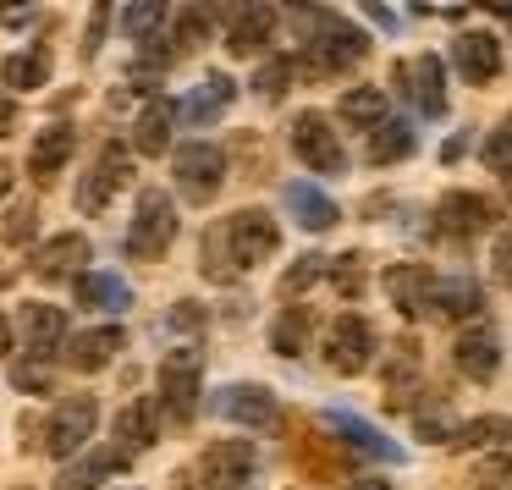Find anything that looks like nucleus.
Segmentation results:
<instances>
[{
	"label": "nucleus",
	"instance_id": "1",
	"mask_svg": "<svg viewBox=\"0 0 512 490\" xmlns=\"http://www.w3.org/2000/svg\"><path fill=\"white\" fill-rule=\"evenodd\" d=\"M281 248V226L270 210H237L226 221H215L199 243V270L210 281H237L243 270L265 265Z\"/></svg>",
	"mask_w": 512,
	"mask_h": 490
},
{
	"label": "nucleus",
	"instance_id": "2",
	"mask_svg": "<svg viewBox=\"0 0 512 490\" xmlns=\"http://www.w3.org/2000/svg\"><path fill=\"white\" fill-rule=\"evenodd\" d=\"M171 243H177V199L160 188H144L133 204V226H127V259L155 265Z\"/></svg>",
	"mask_w": 512,
	"mask_h": 490
},
{
	"label": "nucleus",
	"instance_id": "3",
	"mask_svg": "<svg viewBox=\"0 0 512 490\" xmlns=\"http://www.w3.org/2000/svg\"><path fill=\"white\" fill-rule=\"evenodd\" d=\"M199 397H204V353L199 347H177L160 358V413L171 424H193L199 419Z\"/></svg>",
	"mask_w": 512,
	"mask_h": 490
},
{
	"label": "nucleus",
	"instance_id": "4",
	"mask_svg": "<svg viewBox=\"0 0 512 490\" xmlns=\"http://www.w3.org/2000/svg\"><path fill=\"white\" fill-rule=\"evenodd\" d=\"M369 56V39L364 28L342 23V17H314V39L303 45L298 67L314 72V78H331V72H347L353 61Z\"/></svg>",
	"mask_w": 512,
	"mask_h": 490
},
{
	"label": "nucleus",
	"instance_id": "5",
	"mask_svg": "<svg viewBox=\"0 0 512 490\" xmlns=\"http://www.w3.org/2000/svg\"><path fill=\"white\" fill-rule=\"evenodd\" d=\"M171 177H177V193L188 204H215V193L226 188V149L210 138H188L171 155Z\"/></svg>",
	"mask_w": 512,
	"mask_h": 490
},
{
	"label": "nucleus",
	"instance_id": "6",
	"mask_svg": "<svg viewBox=\"0 0 512 490\" xmlns=\"http://www.w3.org/2000/svg\"><path fill=\"white\" fill-rule=\"evenodd\" d=\"M287 144H292V155H298L309 171H320V177H342V171H347V149H342L336 122L325 111H298V116H292Z\"/></svg>",
	"mask_w": 512,
	"mask_h": 490
},
{
	"label": "nucleus",
	"instance_id": "7",
	"mask_svg": "<svg viewBox=\"0 0 512 490\" xmlns=\"http://www.w3.org/2000/svg\"><path fill=\"white\" fill-rule=\"evenodd\" d=\"M94 424H100V402H94L89 391H72V397H61L56 413L45 419V452L61 457V463H72V457H78L83 446L94 441Z\"/></svg>",
	"mask_w": 512,
	"mask_h": 490
},
{
	"label": "nucleus",
	"instance_id": "8",
	"mask_svg": "<svg viewBox=\"0 0 512 490\" xmlns=\"http://www.w3.org/2000/svg\"><path fill=\"white\" fill-rule=\"evenodd\" d=\"M490 226H496V204H490L485 193L452 188V193H441V204H435V237H446V243H474V237H485Z\"/></svg>",
	"mask_w": 512,
	"mask_h": 490
},
{
	"label": "nucleus",
	"instance_id": "9",
	"mask_svg": "<svg viewBox=\"0 0 512 490\" xmlns=\"http://www.w3.org/2000/svg\"><path fill=\"white\" fill-rule=\"evenodd\" d=\"M127 182H133V149L105 144L100 155H94V166L83 171V182H78V210L83 215H100L105 204L127 188Z\"/></svg>",
	"mask_w": 512,
	"mask_h": 490
},
{
	"label": "nucleus",
	"instance_id": "10",
	"mask_svg": "<svg viewBox=\"0 0 512 490\" xmlns=\"http://www.w3.org/2000/svg\"><path fill=\"white\" fill-rule=\"evenodd\" d=\"M254 468H259L254 441H210L199 457V485L204 490H248Z\"/></svg>",
	"mask_w": 512,
	"mask_h": 490
},
{
	"label": "nucleus",
	"instance_id": "11",
	"mask_svg": "<svg viewBox=\"0 0 512 490\" xmlns=\"http://www.w3.org/2000/svg\"><path fill=\"white\" fill-rule=\"evenodd\" d=\"M369 358H375V331H369L364 314H336L331 331H325V364L336 375H364Z\"/></svg>",
	"mask_w": 512,
	"mask_h": 490
},
{
	"label": "nucleus",
	"instance_id": "12",
	"mask_svg": "<svg viewBox=\"0 0 512 490\" xmlns=\"http://www.w3.org/2000/svg\"><path fill=\"white\" fill-rule=\"evenodd\" d=\"M452 364H457V375H468L474 386L496 380V369H501V331L490 320H468L463 331H457V342H452Z\"/></svg>",
	"mask_w": 512,
	"mask_h": 490
},
{
	"label": "nucleus",
	"instance_id": "13",
	"mask_svg": "<svg viewBox=\"0 0 512 490\" xmlns=\"http://www.w3.org/2000/svg\"><path fill=\"white\" fill-rule=\"evenodd\" d=\"M210 408L221 413V419H232V424H248V430H270V424L281 419L276 391H270V386H254V380H232V386H221Z\"/></svg>",
	"mask_w": 512,
	"mask_h": 490
},
{
	"label": "nucleus",
	"instance_id": "14",
	"mask_svg": "<svg viewBox=\"0 0 512 490\" xmlns=\"http://www.w3.org/2000/svg\"><path fill=\"white\" fill-rule=\"evenodd\" d=\"M89 259H94L89 237H83V232H61V237H50V243H39L28 265H34L39 281H78L83 270H89Z\"/></svg>",
	"mask_w": 512,
	"mask_h": 490
},
{
	"label": "nucleus",
	"instance_id": "15",
	"mask_svg": "<svg viewBox=\"0 0 512 490\" xmlns=\"http://www.w3.org/2000/svg\"><path fill=\"white\" fill-rule=\"evenodd\" d=\"M380 287H386L391 309H397L402 320H424V314H430V298H435V270L430 265H391L386 276H380Z\"/></svg>",
	"mask_w": 512,
	"mask_h": 490
},
{
	"label": "nucleus",
	"instance_id": "16",
	"mask_svg": "<svg viewBox=\"0 0 512 490\" xmlns=\"http://www.w3.org/2000/svg\"><path fill=\"white\" fill-rule=\"evenodd\" d=\"M276 34V6L265 0H248V6H232L226 12V50L232 56H259Z\"/></svg>",
	"mask_w": 512,
	"mask_h": 490
},
{
	"label": "nucleus",
	"instance_id": "17",
	"mask_svg": "<svg viewBox=\"0 0 512 490\" xmlns=\"http://www.w3.org/2000/svg\"><path fill=\"white\" fill-rule=\"evenodd\" d=\"M320 430L353 441L364 457H380V463H402V457H408L397 441H386V430H375L369 419H358V413H347V408H325V413H320Z\"/></svg>",
	"mask_w": 512,
	"mask_h": 490
},
{
	"label": "nucleus",
	"instance_id": "18",
	"mask_svg": "<svg viewBox=\"0 0 512 490\" xmlns=\"http://www.w3.org/2000/svg\"><path fill=\"white\" fill-rule=\"evenodd\" d=\"M17 331H23V342L34 358H56L61 347H67V309H56V303H23Z\"/></svg>",
	"mask_w": 512,
	"mask_h": 490
},
{
	"label": "nucleus",
	"instance_id": "19",
	"mask_svg": "<svg viewBox=\"0 0 512 490\" xmlns=\"http://www.w3.org/2000/svg\"><path fill=\"white\" fill-rule=\"evenodd\" d=\"M155 441H160V402L155 397H133L122 413H116V452L133 463V457L149 452Z\"/></svg>",
	"mask_w": 512,
	"mask_h": 490
},
{
	"label": "nucleus",
	"instance_id": "20",
	"mask_svg": "<svg viewBox=\"0 0 512 490\" xmlns=\"http://www.w3.org/2000/svg\"><path fill=\"white\" fill-rule=\"evenodd\" d=\"M122 347H127V331H122V325H94V331L67 336V364L78 369V375H100V369L111 364Z\"/></svg>",
	"mask_w": 512,
	"mask_h": 490
},
{
	"label": "nucleus",
	"instance_id": "21",
	"mask_svg": "<svg viewBox=\"0 0 512 490\" xmlns=\"http://www.w3.org/2000/svg\"><path fill=\"white\" fill-rule=\"evenodd\" d=\"M397 83H413V105H419L424 116H441L446 111V67H441V56H413V61H402L397 67Z\"/></svg>",
	"mask_w": 512,
	"mask_h": 490
},
{
	"label": "nucleus",
	"instance_id": "22",
	"mask_svg": "<svg viewBox=\"0 0 512 490\" xmlns=\"http://www.w3.org/2000/svg\"><path fill=\"white\" fill-rule=\"evenodd\" d=\"M171 138H177V100L149 94L144 111H138V122H133V149L138 155H166Z\"/></svg>",
	"mask_w": 512,
	"mask_h": 490
},
{
	"label": "nucleus",
	"instance_id": "23",
	"mask_svg": "<svg viewBox=\"0 0 512 490\" xmlns=\"http://www.w3.org/2000/svg\"><path fill=\"white\" fill-rule=\"evenodd\" d=\"M479 309H485V287L474 276H435V320H479Z\"/></svg>",
	"mask_w": 512,
	"mask_h": 490
},
{
	"label": "nucleus",
	"instance_id": "24",
	"mask_svg": "<svg viewBox=\"0 0 512 490\" xmlns=\"http://www.w3.org/2000/svg\"><path fill=\"white\" fill-rule=\"evenodd\" d=\"M232 100H237V83L226 78V72H210V78L177 105V116H188V127H210V122H221V111Z\"/></svg>",
	"mask_w": 512,
	"mask_h": 490
},
{
	"label": "nucleus",
	"instance_id": "25",
	"mask_svg": "<svg viewBox=\"0 0 512 490\" xmlns=\"http://www.w3.org/2000/svg\"><path fill=\"white\" fill-rule=\"evenodd\" d=\"M452 67L463 72L468 83H496V72H501V39H490V34H463L452 45Z\"/></svg>",
	"mask_w": 512,
	"mask_h": 490
},
{
	"label": "nucleus",
	"instance_id": "26",
	"mask_svg": "<svg viewBox=\"0 0 512 490\" xmlns=\"http://www.w3.org/2000/svg\"><path fill=\"white\" fill-rule=\"evenodd\" d=\"M72 149H78V133H72V122H50L45 133L34 138V149H28V171H34L39 182H50L61 166L72 160Z\"/></svg>",
	"mask_w": 512,
	"mask_h": 490
},
{
	"label": "nucleus",
	"instance_id": "27",
	"mask_svg": "<svg viewBox=\"0 0 512 490\" xmlns=\"http://www.w3.org/2000/svg\"><path fill=\"white\" fill-rule=\"evenodd\" d=\"M287 210H292V221H298L303 232H331V226L342 221L336 199H325L314 182H287Z\"/></svg>",
	"mask_w": 512,
	"mask_h": 490
},
{
	"label": "nucleus",
	"instance_id": "28",
	"mask_svg": "<svg viewBox=\"0 0 512 490\" xmlns=\"http://www.w3.org/2000/svg\"><path fill=\"white\" fill-rule=\"evenodd\" d=\"M127 468V457L116 452V446H100V452H89V457H78V463H67L56 474V490H94V485H105L111 474H122Z\"/></svg>",
	"mask_w": 512,
	"mask_h": 490
},
{
	"label": "nucleus",
	"instance_id": "29",
	"mask_svg": "<svg viewBox=\"0 0 512 490\" xmlns=\"http://www.w3.org/2000/svg\"><path fill=\"white\" fill-rule=\"evenodd\" d=\"M386 89H380V83H358V89H347L342 100H336V116H342L347 127H369V133H375L380 122H386Z\"/></svg>",
	"mask_w": 512,
	"mask_h": 490
},
{
	"label": "nucleus",
	"instance_id": "30",
	"mask_svg": "<svg viewBox=\"0 0 512 490\" xmlns=\"http://www.w3.org/2000/svg\"><path fill=\"white\" fill-rule=\"evenodd\" d=\"M78 303L83 309H127V303H133V287H127L116 270H83L78 276Z\"/></svg>",
	"mask_w": 512,
	"mask_h": 490
},
{
	"label": "nucleus",
	"instance_id": "31",
	"mask_svg": "<svg viewBox=\"0 0 512 490\" xmlns=\"http://www.w3.org/2000/svg\"><path fill=\"white\" fill-rule=\"evenodd\" d=\"M413 149H419V133H413V122H397V116H386V122L369 133V160H375V166H397Z\"/></svg>",
	"mask_w": 512,
	"mask_h": 490
},
{
	"label": "nucleus",
	"instance_id": "32",
	"mask_svg": "<svg viewBox=\"0 0 512 490\" xmlns=\"http://www.w3.org/2000/svg\"><path fill=\"white\" fill-rule=\"evenodd\" d=\"M452 446H479V452H496V446H512V419L507 413H479V419H468V424H457V435H452Z\"/></svg>",
	"mask_w": 512,
	"mask_h": 490
},
{
	"label": "nucleus",
	"instance_id": "33",
	"mask_svg": "<svg viewBox=\"0 0 512 490\" xmlns=\"http://www.w3.org/2000/svg\"><path fill=\"white\" fill-rule=\"evenodd\" d=\"M309 347V309H281L276 325H270V353L298 358Z\"/></svg>",
	"mask_w": 512,
	"mask_h": 490
},
{
	"label": "nucleus",
	"instance_id": "34",
	"mask_svg": "<svg viewBox=\"0 0 512 490\" xmlns=\"http://www.w3.org/2000/svg\"><path fill=\"white\" fill-rule=\"evenodd\" d=\"M0 72H6V89H45L50 83V56L45 50H28V56H12Z\"/></svg>",
	"mask_w": 512,
	"mask_h": 490
},
{
	"label": "nucleus",
	"instance_id": "35",
	"mask_svg": "<svg viewBox=\"0 0 512 490\" xmlns=\"http://www.w3.org/2000/svg\"><path fill=\"white\" fill-rule=\"evenodd\" d=\"M12 386L17 391H34V397H39V391H50V386H56V358H34V353L17 358V364H12Z\"/></svg>",
	"mask_w": 512,
	"mask_h": 490
},
{
	"label": "nucleus",
	"instance_id": "36",
	"mask_svg": "<svg viewBox=\"0 0 512 490\" xmlns=\"http://www.w3.org/2000/svg\"><path fill=\"white\" fill-rule=\"evenodd\" d=\"M380 375H386V386H402V380L419 375V342H413V336H397V342H391V358L380 364Z\"/></svg>",
	"mask_w": 512,
	"mask_h": 490
},
{
	"label": "nucleus",
	"instance_id": "37",
	"mask_svg": "<svg viewBox=\"0 0 512 490\" xmlns=\"http://www.w3.org/2000/svg\"><path fill=\"white\" fill-rule=\"evenodd\" d=\"M210 23H215V17L204 12V6H188V12H177V34H171V50H199L204 39H210Z\"/></svg>",
	"mask_w": 512,
	"mask_h": 490
},
{
	"label": "nucleus",
	"instance_id": "38",
	"mask_svg": "<svg viewBox=\"0 0 512 490\" xmlns=\"http://www.w3.org/2000/svg\"><path fill=\"white\" fill-rule=\"evenodd\" d=\"M160 23H166V6H160V0H138V6L122 12V34L127 39H155Z\"/></svg>",
	"mask_w": 512,
	"mask_h": 490
},
{
	"label": "nucleus",
	"instance_id": "39",
	"mask_svg": "<svg viewBox=\"0 0 512 490\" xmlns=\"http://www.w3.org/2000/svg\"><path fill=\"white\" fill-rule=\"evenodd\" d=\"M320 276H325V259H320V254H303V259H292V265L281 270V298H298V292H309Z\"/></svg>",
	"mask_w": 512,
	"mask_h": 490
},
{
	"label": "nucleus",
	"instance_id": "40",
	"mask_svg": "<svg viewBox=\"0 0 512 490\" xmlns=\"http://www.w3.org/2000/svg\"><path fill=\"white\" fill-rule=\"evenodd\" d=\"M413 430H419L424 441H446V446H452V435H457V419L446 413V402L435 397L430 408H419V413H413Z\"/></svg>",
	"mask_w": 512,
	"mask_h": 490
},
{
	"label": "nucleus",
	"instance_id": "41",
	"mask_svg": "<svg viewBox=\"0 0 512 490\" xmlns=\"http://www.w3.org/2000/svg\"><path fill=\"white\" fill-rule=\"evenodd\" d=\"M34 226H39V204L34 199H17L12 210H6V226H0V237L12 248H23L28 237H34Z\"/></svg>",
	"mask_w": 512,
	"mask_h": 490
},
{
	"label": "nucleus",
	"instance_id": "42",
	"mask_svg": "<svg viewBox=\"0 0 512 490\" xmlns=\"http://www.w3.org/2000/svg\"><path fill=\"white\" fill-rule=\"evenodd\" d=\"M325 276L336 281V292H342V298H358V292H364V254H342V259H325Z\"/></svg>",
	"mask_w": 512,
	"mask_h": 490
},
{
	"label": "nucleus",
	"instance_id": "43",
	"mask_svg": "<svg viewBox=\"0 0 512 490\" xmlns=\"http://www.w3.org/2000/svg\"><path fill=\"white\" fill-rule=\"evenodd\" d=\"M474 490H512V452H496L474 468Z\"/></svg>",
	"mask_w": 512,
	"mask_h": 490
},
{
	"label": "nucleus",
	"instance_id": "44",
	"mask_svg": "<svg viewBox=\"0 0 512 490\" xmlns=\"http://www.w3.org/2000/svg\"><path fill=\"white\" fill-rule=\"evenodd\" d=\"M485 166L501 171V177L512 171V116H507V122H496V133L485 138Z\"/></svg>",
	"mask_w": 512,
	"mask_h": 490
},
{
	"label": "nucleus",
	"instance_id": "45",
	"mask_svg": "<svg viewBox=\"0 0 512 490\" xmlns=\"http://www.w3.org/2000/svg\"><path fill=\"white\" fill-rule=\"evenodd\" d=\"M292 83V56H276V61H265L259 67V78H254V89L265 94V100H281V89Z\"/></svg>",
	"mask_w": 512,
	"mask_h": 490
},
{
	"label": "nucleus",
	"instance_id": "46",
	"mask_svg": "<svg viewBox=\"0 0 512 490\" xmlns=\"http://www.w3.org/2000/svg\"><path fill=\"white\" fill-rule=\"evenodd\" d=\"M490 276H496L501 287H512V226L496 232V243H490Z\"/></svg>",
	"mask_w": 512,
	"mask_h": 490
},
{
	"label": "nucleus",
	"instance_id": "47",
	"mask_svg": "<svg viewBox=\"0 0 512 490\" xmlns=\"http://www.w3.org/2000/svg\"><path fill=\"white\" fill-rule=\"evenodd\" d=\"M166 325H171V331H199V325H204V303H193V298H182V303H177V309H171V314H166Z\"/></svg>",
	"mask_w": 512,
	"mask_h": 490
},
{
	"label": "nucleus",
	"instance_id": "48",
	"mask_svg": "<svg viewBox=\"0 0 512 490\" xmlns=\"http://www.w3.org/2000/svg\"><path fill=\"white\" fill-rule=\"evenodd\" d=\"M105 23H111V6H94V17H89V45H83V56H100V45H105Z\"/></svg>",
	"mask_w": 512,
	"mask_h": 490
},
{
	"label": "nucleus",
	"instance_id": "49",
	"mask_svg": "<svg viewBox=\"0 0 512 490\" xmlns=\"http://www.w3.org/2000/svg\"><path fill=\"white\" fill-rule=\"evenodd\" d=\"M12 127H17V100L0 94V138H12Z\"/></svg>",
	"mask_w": 512,
	"mask_h": 490
},
{
	"label": "nucleus",
	"instance_id": "50",
	"mask_svg": "<svg viewBox=\"0 0 512 490\" xmlns=\"http://www.w3.org/2000/svg\"><path fill=\"white\" fill-rule=\"evenodd\" d=\"M12 353V320H6V314H0V358Z\"/></svg>",
	"mask_w": 512,
	"mask_h": 490
},
{
	"label": "nucleus",
	"instance_id": "51",
	"mask_svg": "<svg viewBox=\"0 0 512 490\" xmlns=\"http://www.w3.org/2000/svg\"><path fill=\"white\" fill-rule=\"evenodd\" d=\"M468 149V138H446V149H441V160H457Z\"/></svg>",
	"mask_w": 512,
	"mask_h": 490
},
{
	"label": "nucleus",
	"instance_id": "52",
	"mask_svg": "<svg viewBox=\"0 0 512 490\" xmlns=\"http://www.w3.org/2000/svg\"><path fill=\"white\" fill-rule=\"evenodd\" d=\"M347 490H391V485H386V479H353Z\"/></svg>",
	"mask_w": 512,
	"mask_h": 490
},
{
	"label": "nucleus",
	"instance_id": "53",
	"mask_svg": "<svg viewBox=\"0 0 512 490\" xmlns=\"http://www.w3.org/2000/svg\"><path fill=\"white\" fill-rule=\"evenodd\" d=\"M6 193H12V166L0 160V199H6Z\"/></svg>",
	"mask_w": 512,
	"mask_h": 490
},
{
	"label": "nucleus",
	"instance_id": "54",
	"mask_svg": "<svg viewBox=\"0 0 512 490\" xmlns=\"http://www.w3.org/2000/svg\"><path fill=\"white\" fill-rule=\"evenodd\" d=\"M507 199H512V171H507Z\"/></svg>",
	"mask_w": 512,
	"mask_h": 490
},
{
	"label": "nucleus",
	"instance_id": "55",
	"mask_svg": "<svg viewBox=\"0 0 512 490\" xmlns=\"http://www.w3.org/2000/svg\"><path fill=\"white\" fill-rule=\"evenodd\" d=\"M0 281H6V276H0Z\"/></svg>",
	"mask_w": 512,
	"mask_h": 490
}]
</instances>
